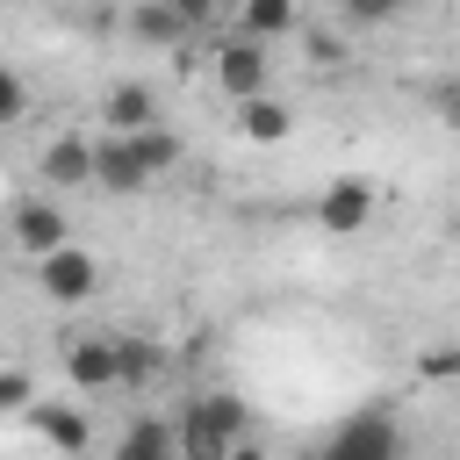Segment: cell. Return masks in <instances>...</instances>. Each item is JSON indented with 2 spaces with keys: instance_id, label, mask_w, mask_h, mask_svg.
<instances>
[{
  "instance_id": "6da1fadb",
  "label": "cell",
  "mask_w": 460,
  "mask_h": 460,
  "mask_svg": "<svg viewBox=\"0 0 460 460\" xmlns=\"http://www.w3.org/2000/svg\"><path fill=\"white\" fill-rule=\"evenodd\" d=\"M395 453H410L402 431H395V417H388V410H352V417L323 438L316 460H395Z\"/></svg>"
},
{
  "instance_id": "7a4b0ae2",
  "label": "cell",
  "mask_w": 460,
  "mask_h": 460,
  "mask_svg": "<svg viewBox=\"0 0 460 460\" xmlns=\"http://www.w3.org/2000/svg\"><path fill=\"white\" fill-rule=\"evenodd\" d=\"M36 280H43V295H50L58 309H72V302H86V295L101 288V266H93V252L58 244L50 259H36Z\"/></svg>"
},
{
  "instance_id": "3957f363",
  "label": "cell",
  "mask_w": 460,
  "mask_h": 460,
  "mask_svg": "<svg viewBox=\"0 0 460 460\" xmlns=\"http://www.w3.org/2000/svg\"><path fill=\"white\" fill-rule=\"evenodd\" d=\"M65 381H72L79 395L122 388V345H115V338H72V345H65Z\"/></svg>"
},
{
  "instance_id": "277c9868",
  "label": "cell",
  "mask_w": 460,
  "mask_h": 460,
  "mask_svg": "<svg viewBox=\"0 0 460 460\" xmlns=\"http://www.w3.org/2000/svg\"><path fill=\"white\" fill-rule=\"evenodd\" d=\"M374 223V187L367 180H331L323 194H316V230H331V237H359Z\"/></svg>"
},
{
  "instance_id": "5b68a950",
  "label": "cell",
  "mask_w": 460,
  "mask_h": 460,
  "mask_svg": "<svg viewBox=\"0 0 460 460\" xmlns=\"http://www.w3.org/2000/svg\"><path fill=\"white\" fill-rule=\"evenodd\" d=\"M216 86H223L230 101H252V93H266V43H252V36L223 43V50H216Z\"/></svg>"
},
{
  "instance_id": "8992f818",
  "label": "cell",
  "mask_w": 460,
  "mask_h": 460,
  "mask_svg": "<svg viewBox=\"0 0 460 460\" xmlns=\"http://www.w3.org/2000/svg\"><path fill=\"white\" fill-rule=\"evenodd\" d=\"M14 244H22L29 259H50L58 244H72L65 208H58V201H22V208H14Z\"/></svg>"
},
{
  "instance_id": "52a82bcc",
  "label": "cell",
  "mask_w": 460,
  "mask_h": 460,
  "mask_svg": "<svg viewBox=\"0 0 460 460\" xmlns=\"http://www.w3.org/2000/svg\"><path fill=\"white\" fill-rule=\"evenodd\" d=\"M22 417H29V431H36L43 446H58V453H86V438H93V424H86L79 402H29Z\"/></svg>"
},
{
  "instance_id": "ba28073f",
  "label": "cell",
  "mask_w": 460,
  "mask_h": 460,
  "mask_svg": "<svg viewBox=\"0 0 460 460\" xmlns=\"http://www.w3.org/2000/svg\"><path fill=\"white\" fill-rule=\"evenodd\" d=\"M93 180H101L108 194H137V187H151V172H144L137 144H129V137H115V129L93 144Z\"/></svg>"
},
{
  "instance_id": "9c48e42d",
  "label": "cell",
  "mask_w": 460,
  "mask_h": 460,
  "mask_svg": "<svg viewBox=\"0 0 460 460\" xmlns=\"http://www.w3.org/2000/svg\"><path fill=\"white\" fill-rule=\"evenodd\" d=\"M101 122H108L115 137L158 129V93H151V86H137V79H122V86H108V101H101Z\"/></svg>"
},
{
  "instance_id": "30bf717a",
  "label": "cell",
  "mask_w": 460,
  "mask_h": 460,
  "mask_svg": "<svg viewBox=\"0 0 460 460\" xmlns=\"http://www.w3.org/2000/svg\"><path fill=\"white\" fill-rule=\"evenodd\" d=\"M187 29H194V22H187L172 0H137V7H129V36H137V43H151V50H180V43H187Z\"/></svg>"
},
{
  "instance_id": "8fae6325",
  "label": "cell",
  "mask_w": 460,
  "mask_h": 460,
  "mask_svg": "<svg viewBox=\"0 0 460 460\" xmlns=\"http://www.w3.org/2000/svg\"><path fill=\"white\" fill-rule=\"evenodd\" d=\"M36 172H43L58 194H72V187H86V180H93V144H86V137H58V144L43 151V165H36Z\"/></svg>"
},
{
  "instance_id": "7c38bea8",
  "label": "cell",
  "mask_w": 460,
  "mask_h": 460,
  "mask_svg": "<svg viewBox=\"0 0 460 460\" xmlns=\"http://www.w3.org/2000/svg\"><path fill=\"white\" fill-rule=\"evenodd\" d=\"M237 129H244L252 144H288V137H295V115H288V101L252 93V101H237Z\"/></svg>"
},
{
  "instance_id": "4fadbf2b",
  "label": "cell",
  "mask_w": 460,
  "mask_h": 460,
  "mask_svg": "<svg viewBox=\"0 0 460 460\" xmlns=\"http://www.w3.org/2000/svg\"><path fill=\"white\" fill-rule=\"evenodd\" d=\"M172 431H180V460H230V438L216 431V417H208V402H187Z\"/></svg>"
},
{
  "instance_id": "5bb4252c",
  "label": "cell",
  "mask_w": 460,
  "mask_h": 460,
  "mask_svg": "<svg viewBox=\"0 0 460 460\" xmlns=\"http://www.w3.org/2000/svg\"><path fill=\"white\" fill-rule=\"evenodd\" d=\"M172 453H180V431L165 417H137L122 431V446H115V460H172Z\"/></svg>"
},
{
  "instance_id": "9a60e30c",
  "label": "cell",
  "mask_w": 460,
  "mask_h": 460,
  "mask_svg": "<svg viewBox=\"0 0 460 460\" xmlns=\"http://www.w3.org/2000/svg\"><path fill=\"white\" fill-rule=\"evenodd\" d=\"M237 22H244V36H252V43L288 36V29H295V0H237Z\"/></svg>"
},
{
  "instance_id": "2e32d148",
  "label": "cell",
  "mask_w": 460,
  "mask_h": 460,
  "mask_svg": "<svg viewBox=\"0 0 460 460\" xmlns=\"http://www.w3.org/2000/svg\"><path fill=\"white\" fill-rule=\"evenodd\" d=\"M129 144H137V158H144V172H151V180H158V172H172V165H180V137H172V129H165V122H158V129H137V137H129Z\"/></svg>"
},
{
  "instance_id": "e0dca14e",
  "label": "cell",
  "mask_w": 460,
  "mask_h": 460,
  "mask_svg": "<svg viewBox=\"0 0 460 460\" xmlns=\"http://www.w3.org/2000/svg\"><path fill=\"white\" fill-rule=\"evenodd\" d=\"M115 345H122V388H137V381L158 374V345L151 338H115Z\"/></svg>"
},
{
  "instance_id": "ac0fdd59",
  "label": "cell",
  "mask_w": 460,
  "mask_h": 460,
  "mask_svg": "<svg viewBox=\"0 0 460 460\" xmlns=\"http://www.w3.org/2000/svg\"><path fill=\"white\" fill-rule=\"evenodd\" d=\"M201 402H208V417H216V431H223V438L237 446V438H244V424H252V410H244L237 395H201Z\"/></svg>"
},
{
  "instance_id": "d6986e66",
  "label": "cell",
  "mask_w": 460,
  "mask_h": 460,
  "mask_svg": "<svg viewBox=\"0 0 460 460\" xmlns=\"http://www.w3.org/2000/svg\"><path fill=\"white\" fill-rule=\"evenodd\" d=\"M36 402V381L22 367H0V410H29Z\"/></svg>"
},
{
  "instance_id": "ffe728a7",
  "label": "cell",
  "mask_w": 460,
  "mask_h": 460,
  "mask_svg": "<svg viewBox=\"0 0 460 460\" xmlns=\"http://www.w3.org/2000/svg\"><path fill=\"white\" fill-rule=\"evenodd\" d=\"M410 0H345V22H359V29H374V22H395Z\"/></svg>"
},
{
  "instance_id": "44dd1931",
  "label": "cell",
  "mask_w": 460,
  "mask_h": 460,
  "mask_svg": "<svg viewBox=\"0 0 460 460\" xmlns=\"http://www.w3.org/2000/svg\"><path fill=\"white\" fill-rule=\"evenodd\" d=\"M22 108H29V86H22V72H7V65H0V122H14Z\"/></svg>"
},
{
  "instance_id": "7402d4cb",
  "label": "cell",
  "mask_w": 460,
  "mask_h": 460,
  "mask_svg": "<svg viewBox=\"0 0 460 460\" xmlns=\"http://www.w3.org/2000/svg\"><path fill=\"white\" fill-rule=\"evenodd\" d=\"M424 374H460V352H424Z\"/></svg>"
},
{
  "instance_id": "603a6c76",
  "label": "cell",
  "mask_w": 460,
  "mask_h": 460,
  "mask_svg": "<svg viewBox=\"0 0 460 460\" xmlns=\"http://www.w3.org/2000/svg\"><path fill=\"white\" fill-rule=\"evenodd\" d=\"M172 7H180V14H187V22H208V14H216V7H223V0H172Z\"/></svg>"
},
{
  "instance_id": "cb8c5ba5",
  "label": "cell",
  "mask_w": 460,
  "mask_h": 460,
  "mask_svg": "<svg viewBox=\"0 0 460 460\" xmlns=\"http://www.w3.org/2000/svg\"><path fill=\"white\" fill-rule=\"evenodd\" d=\"M438 115H446V122L460 129V86H446V93H438Z\"/></svg>"
},
{
  "instance_id": "d4e9b609",
  "label": "cell",
  "mask_w": 460,
  "mask_h": 460,
  "mask_svg": "<svg viewBox=\"0 0 460 460\" xmlns=\"http://www.w3.org/2000/svg\"><path fill=\"white\" fill-rule=\"evenodd\" d=\"M230 460H266V453H259L252 438H237V446H230Z\"/></svg>"
},
{
  "instance_id": "484cf974",
  "label": "cell",
  "mask_w": 460,
  "mask_h": 460,
  "mask_svg": "<svg viewBox=\"0 0 460 460\" xmlns=\"http://www.w3.org/2000/svg\"><path fill=\"white\" fill-rule=\"evenodd\" d=\"M453 244H460V208H453Z\"/></svg>"
},
{
  "instance_id": "4316f807",
  "label": "cell",
  "mask_w": 460,
  "mask_h": 460,
  "mask_svg": "<svg viewBox=\"0 0 460 460\" xmlns=\"http://www.w3.org/2000/svg\"><path fill=\"white\" fill-rule=\"evenodd\" d=\"M395 460H410V453H395Z\"/></svg>"
}]
</instances>
